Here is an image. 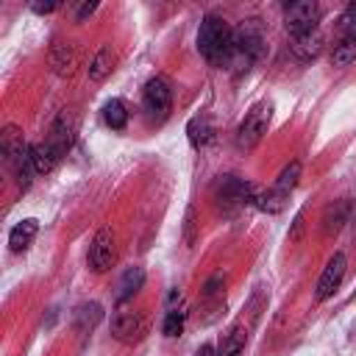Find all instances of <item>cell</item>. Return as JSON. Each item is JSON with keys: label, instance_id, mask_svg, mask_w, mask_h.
<instances>
[{"label": "cell", "instance_id": "obj_1", "mask_svg": "<svg viewBox=\"0 0 356 356\" xmlns=\"http://www.w3.org/2000/svg\"><path fill=\"white\" fill-rule=\"evenodd\" d=\"M231 39H234V28L222 17H217V14L203 17V22L197 28V50L209 64H214V67L225 64Z\"/></svg>", "mask_w": 356, "mask_h": 356}, {"label": "cell", "instance_id": "obj_2", "mask_svg": "<svg viewBox=\"0 0 356 356\" xmlns=\"http://www.w3.org/2000/svg\"><path fill=\"white\" fill-rule=\"evenodd\" d=\"M261 44H264V33L259 19H245L239 28H234V39H231V50L225 64L234 72H245L250 70V64L261 56Z\"/></svg>", "mask_w": 356, "mask_h": 356}, {"label": "cell", "instance_id": "obj_3", "mask_svg": "<svg viewBox=\"0 0 356 356\" xmlns=\"http://www.w3.org/2000/svg\"><path fill=\"white\" fill-rule=\"evenodd\" d=\"M270 117H273V106H270V103H256V106L245 114V120L239 122V128H236V145L245 147V150L256 147V145L261 142V136L267 134Z\"/></svg>", "mask_w": 356, "mask_h": 356}, {"label": "cell", "instance_id": "obj_4", "mask_svg": "<svg viewBox=\"0 0 356 356\" xmlns=\"http://www.w3.org/2000/svg\"><path fill=\"white\" fill-rule=\"evenodd\" d=\"M317 22H320V6H317L314 0L289 3V6L284 8V28H286V33H289L292 39L317 31Z\"/></svg>", "mask_w": 356, "mask_h": 356}, {"label": "cell", "instance_id": "obj_5", "mask_svg": "<svg viewBox=\"0 0 356 356\" xmlns=\"http://www.w3.org/2000/svg\"><path fill=\"white\" fill-rule=\"evenodd\" d=\"M142 108L156 122L167 120V114L172 108V92H170V83L164 78H150L145 83V89H142Z\"/></svg>", "mask_w": 356, "mask_h": 356}, {"label": "cell", "instance_id": "obj_6", "mask_svg": "<svg viewBox=\"0 0 356 356\" xmlns=\"http://www.w3.org/2000/svg\"><path fill=\"white\" fill-rule=\"evenodd\" d=\"M114 259H117L114 234H111V228H100V231L92 236V245H89V256H86V261H89V267H92L95 273H106V270H111Z\"/></svg>", "mask_w": 356, "mask_h": 356}, {"label": "cell", "instance_id": "obj_7", "mask_svg": "<svg viewBox=\"0 0 356 356\" xmlns=\"http://www.w3.org/2000/svg\"><path fill=\"white\" fill-rule=\"evenodd\" d=\"M345 270H348V259H345V253H334V256L328 259L325 270H323L320 278H317L314 300H328V298L339 289V284H342V278H345Z\"/></svg>", "mask_w": 356, "mask_h": 356}, {"label": "cell", "instance_id": "obj_8", "mask_svg": "<svg viewBox=\"0 0 356 356\" xmlns=\"http://www.w3.org/2000/svg\"><path fill=\"white\" fill-rule=\"evenodd\" d=\"M256 192H259V186H253V184H248V181H242L236 175H225L220 181V186H217V197L225 206H248V203L253 206Z\"/></svg>", "mask_w": 356, "mask_h": 356}, {"label": "cell", "instance_id": "obj_9", "mask_svg": "<svg viewBox=\"0 0 356 356\" xmlns=\"http://www.w3.org/2000/svg\"><path fill=\"white\" fill-rule=\"evenodd\" d=\"M145 331H147V323H145V317L139 312H134V309H117L111 314V334L120 342H134Z\"/></svg>", "mask_w": 356, "mask_h": 356}, {"label": "cell", "instance_id": "obj_10", "mask_svg": "<svg viewBox=\"0 0 356 356\" xmlns=\"http://www.w3.org/2000/svg\"><path fill=\"white\" fill-rule=\"evenodd\" d=\"M75 131H78L75 117H72V114H67V111H61V114H58V120H56V122H53V128H50L47 145H50L58 156H64V153L72 147V142H75Z\"/></svg>", "mask_w": 356, "mask_h": 356}, {"label": "cell", "instance_id": "obj_11", "mask_svg": "<svg viewBox=\"0 0 356 356\" xmlns=\"http://www.w3.org/2000/svg\"><path fill=\"white\" fill-rule=\"evenodd\" d=\"M289 50H292V56H295L298 61H312V58H317L320 50H323V33H320V31H312V33L295 36V39L289 42Z\"/></svg>", "mask_w": 356, "mask_h": 356}, {"label": "cell", "instance_id": "obj_12", "mask_svg": "<svg viewBox=\"0 0 356 356\" xmlns=\"http://www.w3.org/2000/svg\"><path fill=\"white\" fill-rule=\"evenodd\" d=\"M36 231H39V220H33V217H25L22 222H17V225L8 231V245H11V250H14V253L25 250V248L31 245V239L36 236Z\"/></svg>", "mask_w": 356, "mask_h": 356}, {"label": "cell", "instance_id": "obj_13", "mask_svg": "<svg viewBox=\"0 0 356 356\" xmlns=\"http://www.w3.org/2000/svg\"><path fill=\"white\" fill-rule=\"evenodd\" d=\"M186 136H189V145L192 147H206L211 139H214V128H211V122H209V117H203V114H197V117H192L189 122H186Z\"/></svg>", "mask_w": 356, "mask_h": 356}, {"label": "cell", "instance_id": "obj_14", "mask_svg": "<svg viewBox=\"0 0 356 356\" xmlns=\"http://www.w3.org/2000/svg\"><path fill=\"white\" fill-rule=\"evenodd\" d=\"M58 159H61V156H58L47 142H36V145H31V164H33L36 175L50 172V170L58 164Z\"/></svg>", "mask_w": 356, "mask_h": 356}, {"label": "cell", "instance_id": "obj_15", "mask_svg": "<svg viewBox=\"0 0 356 356\" xmlns=\"http://www.w3.org/2000/svg\"><path fill=\"white\" fill-rule=\"evenodd\" d=\"M286 200H289V195H284V192L275 189V186H267V189H259V192H256L253 206L261 209V211H267V214H278V211L286 206Z\"/></svg>", "mask_w": 356, "mask_h": 356}, {"label": "cell", "instance_id": "obj_16", "mask_svg": "<svg viewBox=\"0 0 356 356\" xmlns=\"http://www.w3.org/2000/svg\"><path fill=\"white\" fill-rule=\"evenodd\" d=\"M242 350H245V325L236 323L228 328V334H222L217 356H242Z\"/></svg>", "mask_w": 356, "mask_h": 356}, {"label": "cell", "instance_id": "obj_17", "mask_svg": "<svg viewBox=\"0 0 356 356\" xmlns=\"http://www.w3.org/2000/svg\"><path fill=\"white\" fill-rule=\"evenodd\" d=\"M103 120H106L108 128L122 131V128L128 125V108H125V103H122L120 97L106 100V106H103Z\"/></svg>", "mask_w": 356, "mask_h": 356}, {"label": "cell", "instance_id": "obj_18", "mask_svg": "<svg viewBox=\"0 0 356 356\" xmlns=\"http://www.w3.org/2000/svg\"><path fill=\"white\" fill-rule=\"evenodd\" d=\"M100 317H103V306L100 303H95V300L92 303H81L75 309V328L78 331H92Z\"/></svg>", "mask_w": 356, "mask_h": 356}, {"label": "cell", "instance_id": "obj_19", "mask_svg": "<svg viewBox=\"0 0 356 356\" xmlns=\"http://www.w3.org/2000/svg\"><path fill=\"white\" fill-rule=\"evenodd\" d=\"M111 67H114V53H111V47L106 44V47H100V50L95 53V58H92V64H89V78H92V81H103V78L111 72Z\"/></svg>", "mask_w": 356, "mask_h": 356}, {"label": "cell", "instance_id": "obj_20", "mask_svg": "<svg viewBox=\"0 0 356 356\" xmlns=\"http://www.w3.org/2000/svg\"><path fill=\"white\" fill-rule=\"evenodd\" d=\"M350 61H356V36H342L331 50V64L348 67Z\"/></svg>", "mask_w": 356, "mask_h": 356}, {"label": "cell", "instance_id": "obj_21", "mask_svg": "<svg viewBox=\"0 0 356 356\" xmlns=\"http://www.w3.org/2000/svg\"><path fill=\"white\" fill-rule=\"evenodd\" d=\"M50 64H53V70H56L58 75H70L72 67H75V53H72V47H70V44H56L53 53H50Z\"/></svg>", "mask_w": 356, "mask_h": 356}, {"label": "cell", "instance_id": "obj_22", "mask_svg": "<svg viewBox=\"0 0 356 356\" xmlns=\"http://www.w3.org/2000/svg\"><path fill=\"white\" fill-rule=\"evenodd\" d=\"M348 217H350V203H348V200L334 203V206L325 211V217H323L325 231H328V234H331V231H339V228H342V222H348Z\"/></svg>", "mask_w": 356, "mask_h": 356}, {"label": "cell", "instance_id": "obj_23", "mask_svg": "<svg viewBox=\"0 0 356 356\" xmlns=\"http://www.w3.org/2000/svg\"><path fill=\"white\" fill-rule=\"evenodd\" d=\"M298 181H300V161H289L281 172H278V178H275V189H281L284 195H289L295 186H298Z\"/></svg>", "mask_w": 356, "mask_h": 356}, {"label": "cell", "instance_id": "obj_24", "mask_svg": "<svg viewBox=\"0 0 356 356\" xmlns=\"http://www.w3.org/2000/svg\"><path fill=\"white\" fill-rule=\"evenodd\" d=\"M142 284H145V270L142 267H128L122 273V281H120V300L131 298Z\"/></svg>", "mask_w": 356, "mask_h": 356}, {"label": "cell", "instance_id": "obj_25", "mask_svg": "<svg viewBox=\"0 0 356 356\" xmlns=\"http://www.w3.org/2000/svg\"><path fill=\"white\" fill-rule=\"evenodd\" d=\"M184 320H186V312H184V309L170 306V309H167V314H164V323H161L164 337H178V334L184 331Z\"/></svg>", "mask_w": 356, "mask_h": 356}, {"label": "cell", "instance_id": "obj_26", "mask_svg": "<svg viewBox=\"0 0 356 356\" xmlns=\"http://www.w3.org/2000/svg\"><path fill=\"white\" fill-rule=\"evenodd\" d=\"M339 31H342V36H356V3H350V6L342 11V17H339Z\"/></svg>", "mask_w": 356, "mask_h": 356}, {"label": "cell", "instance_id": "obj_27", "mask_svg": "<svg viewBox=\"0 0 356 356\" xmlns=\"http://www.w3.org/2000/svg\"><path fill=\"white\" fill-rule=\"evenodd\" d=\"M184 236H186V245H195V209H192V206L186 209V220H184Z\"/></svg>", "mask_w": 356, "mask_h": 356}, {"label": "cell", "instance_id": "obj_28", "mask_svg": "<svg viewBox=\"0 0 356 356\" xmlns=\"http://www.w3.org/2000/svg\"><path fill=\"white\" fill-rule=\"evenodd\" d=\"M220 286H222V275L217 273V275H211V278L206 281V286H203V295H206V298H214V295L220 292Z\"/></svg>", "mask_w": 356, "mask_h": 356}, {"label": "cell", "instance_id": "obj_29", "mask_svg": "<svg viewBox=\"0 0 356 356\" xmlns=\"http://www.w3.org/2000/svg\"><path fill=\"white\" fill-rule=\"evenodd\" d=\"M95 8H97V3H83V6L78 8V14H75V22H83V19H86V17H89Z\"/></svg>", "mask_w": 356, "mask_h": 356}, {"label": "cell", "instance_id": "obj_30", "mask_svg": "<svg viewBox=\"0 0 356 356\" xmlns=\"http://www.w3.org/2000/svg\"><path fill=\"white\" fill-rule=\"evenodd\" d=\"M31 8H33L36 14H50V11H56V8H58V3H56V0H53V3H33Z\"/></svg>", "mask_w": 356, "mask_h": 356}, {"label": "cell", "instance_id": "obj_31", "mask_svg": "<svg viewBox=\"0 0 356 356\" xmlns=\"http://www.w3.org/2000/svg\"><path fill=\"white\" fill-rule=\"evenodd\" d=\"M195 356H217V350H214V345L206 342V345H200V348L195 350Z\"/></svg>", "mask_w": 356, "mask_h": 356}, {"label": "cell", "instance_id": "obj_32", "mask_svg": "<svg viewBox=\"0 0 356 356\" xmlns=\"http://www.w3.org/2000/svg\"><path fill=\"white\" fill-rule=\"evenodd\" d=\"M353 298H356V292H353Z\"/></svg>", "mask_w": 356, "mask_h": 356}]
</instances>
